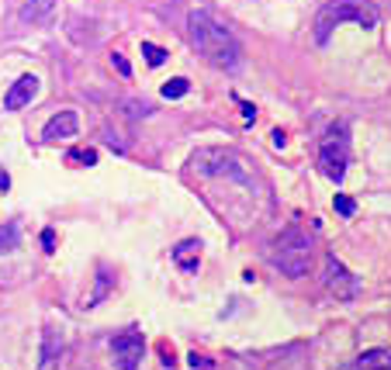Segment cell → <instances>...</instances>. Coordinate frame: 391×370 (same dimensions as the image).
<instances>
[{
    "label": "cell",
    "instance_id": "cell-1",
    "mask_svg": "<svg viewBox=\"0 0 391 370\" xmlns=\"http://www.w3.org/2000/svg\"><path fill=\"white\" fill-rule=\"evenodd\" d=\"M187 35L191 45L198 49L201 59H208L218 70H235L242 62V45L229 28L222 25L211 11H191L187 14Z\"/></svg>",
    "mask_w": 391,
    "mask_h": 370
},
{
    "label": "cell",
    "instance_id": "cell-2",
    "mask_svg": "<svg viewBox=\"0 0 391 370\" xmlns=\"http://www.w3.org/2000/svg\"><path fill=\"white\" fill-rule=\"evenodd\" d=\"M381 14L370 0H326L315 14V42L326 45L333 28L339 25H357V28H377Z\"/></svg>",
    "mask_w": 391,
    "mask_h": 370
},
{
    "label": "cell",
    "instance_id": "cell-3",
    "mask_svg": "<svg viewBox=\"0 0 391 370\" xmlns=\"http://www.w3.org/2000/svg\"><path fill=\"white\" fill-rule=\"evenodd\" d=\"M312 239L305 236L301 229H284L281 236L274 239V249H270V260H274V266L284 273V277H291V281H298V277H305L309 273V266H312Z\"/></svg>",
    "mask_w": 391,
    "mask_h": 370
},
{
    "label": "cell",
    "instance_id": "cell-4",
    "mask_svg": "<svg viewBox=\"0 0 391 370\" xmlns=\"http://www.w3.org/2000/svg\"><path fill=\"white\" fill-rule=\"evenodd\" d=\"M191 166L201 173V177H218V180H235V184H250V166L246 159L232 153V149H222V146H208V149H198L191 156Z\"/></svg>",
    "mask_w": 391,
    "mask_h": 370
},
{
    "label": "cell",
    "instance_id": "cell-5",
    "mask_svg": "<svg viewBox=\"0 0 391 370\" xmlns=\"http://www.w3.org/2000/svg\"><path fill=\"white\" fill-rule=\"evenodd\" d=\"M318 166L333 184H343L346 166H350V129H346V121L329 125V132L318 146Z\"/></svg>",
    "mask_w": 391,
    "mask_h": 370
},
{
    "label": "cell",
    "instance_id": "cell-6",
    "mask_svg": "<svg viewBox=\"0 0 391 370\" xmlns=\"http://www.w3.org/2000/svg\"><path fill=\"white\" fill-rule=\"evenodd\" d=\"M322 281H326V288L329 294H336V301H353L357 294H360V281L346 270V266L336 260V253H329L326 256V270H322Z\"/></svg>",
    "mask_w": 391,
    "mask_h": 370
},
{
    "label": "cell",
    "instance_id": "cell-7",
    "mask_svg": "<svg viewBox=\"0 0 391 370\" xmlns=\"http://www.w3.org/2000/svg\"><path fill=\"white\" fill-rule=\"evenodd\" d=\"M111 353H114L118 370H139L142 357H146V339H142V332L129 329V332L114 336V339H111Z\"/></svg>",
    "mask_w": 391,
    "mask_h": 370
},
{
    "label": "cell",
    "instance_id": "cell-8",
    "mask_svg": "<svg viewBox=\"0 0 391 370\" xmlns=\"http://www.w3.org/2000/svg\"><path fill=\"white\" fill-rule=\"evenodd\" d=\"M38 97V77H21L11 83V90L4 94V111H21V107H28L31 101Z\"/></svg>",
    "mask_w": 391,
    "mask_h": 370
},
{
    "label": "cell",
    "instance_id": "cell-9",
    "mask_svg": "<svg viewBox=\"0 0 391 370\" xmlns=\"http://www.w3.org/2000/svg\"><path fill=\"white\" fill-rule=\"evenodd\" d=\"M77 132H80V114L77 111H59V114H53V118L45 121L42 138H45V142H59V138H73Z\"/></svg>",
    "mask_w": 391,
    "mask_h": 370
},
{
    "label": "cell",
    "instance_id": "cell-10",
    "mask_svg": "<svg viewBox=\"0 0 391 370\" xmlns=\"http://www.w3.org/2000/svg\"><path fill=\"white\" fill-rule=\"evenodd\" d=\"M173 263L181 266L183 273H194L198 263H201V242H198V239H183V242H177V249H173Z\"/></svg>",
    "mask_w": 391,
    "mask_h": 370
},
{
    "label": "cell",
    "instance_id": "cell-11",
    "mask_svg": "<svg viewBox=\"0 0 391 370\" xmlns=\"http://www.w3.org/2000/svg\"><path fill=\"white\" fill-rule=\"evenodd\" d=\"M59 353H63V332L59 329H45L42 332V360H38V367H53L55 360H59Z\"/></svg>",
    "mask_w": 391,
    "mask_h": 370
},
{
    "label": "cell",
    "instance_id": "cell-12",
    "mask_svg": "<svg viewBox=\"0 0 391 370\" xmlns=\"http://www.w3.org/2000/svg\"><path fill=\"white\" fill-rule=\"evenodd\" d=\"M357 370H391V349H367V353H360Z\"/></svg>",
    "mask_w": 391,
    "mask_h": 370
},
{
    "label": "cell",
    "instance_id": "cell-13",
    "mask_svg": "<svg viewBox=\"0 0 391 370\" xmlns=\"http://www.w3.org/2000/svg\"><path fill=\"white\" fill-rule=\"evenodd\" d=\"M53 7H55V0H25L21 21H45L53 14Z\"/></svg>",
    "mask_w": 391,
    "mask_h": 370
},
{
    "label": "cell",
    "instance_id": "cell-14",
    "mask_svg": "<svg viewBox=\"0 0 391 370\" xmlns=\"http://www.w3.org/2000/svg\"><path fill=\"white\" fill-rule=\"evenodd\" d=\"M107 291H111V273H107L105 266L97 270V284H94V294L87 298V308H94V305H101L107 298Z\"/></svg>",
    "mask_w": 391,
    "mask_h": 370
},
{
    "label": "cell",
    "instance_id": "cell-15",
    "mask_svg": "<svg viewBox=\"0 0 391 370\" xmlns=\"http://www.w3.org/2000/svg\"><path fill=\"white\" fill-rule=\"evenodd\" d=\"M18 242H21V232H18V225H14V222L0 225V253H14V249H18Z\"/></svg>",
    "mask_w": 391,
    "mask_h": 370
},
{
    "label": "cell",
    "instance_id": "cell-16",
    "mask_svg": "<svg viewBox=\"0 0 391 370\" xmlns=\"http://www.w3.org/2000/svg\"><path fill=\"white\" fill-rule=\"evenodd\" d=\"M187 90H191V83H187L183 77H173V80L163 83V97H166V101H177V97H183Z\"/></svg>",
    "mask_w": 391,
    "mask_h": 370
},
{
    "label": "cell",
    "instance_id": "cell-17",
    "mask_svg": "<svg viewBox=\"0 0 391 370\" xmlns=\"http://www.w3.org/2000/svg\"><path fill=\"white\" fill-rule=\"evenodd\" d=\"M142 55H146V62L149 66H163L166 62V49H159V45H153V42H142Z\"/></svg>",
    "mask_w": 391,
    "mask_h": 370
},
{
    "label": "cell",
    "instance_id": "cell-18",
    "mask_svg": "<svg viewBox=\"0 0 391 370\" xmlns=\"http://www.w3.org/2000/svg\"><path fill=\"white\" fill-rule=\"evenodd\" d=\"M333 208H336V214H343V218H353V214H357V201H353V197H346V194H336Z\"/></svg>",
    "mask_w": 391,
    "mask_h": 370
},
{
    "label": "cell",
    "instance_id": "cell-19",
    "mask_svg": "<svg viewBox=\"0 0 391 370\" xmlns=\"http://www.w3.org/2000/svg\"><path fill=\"white\" fill-rule=\"evenodd\" d=\"M70 163H83V166H97V149H70Z\"/></svg>",
    "mask_w": 391,
    "mask_h": 370
},
{
    "label": "cell",
    "instance_id": "cell-20",
    "mask_svg": "<svg viewBox=\"0 0 391 370\" xmlns=\"http://www.w3.org/2000/svg\"><path fill=\"white\" fill-rule=\"evenodd\" d=\"M111 66H114V70H118V73H122V77H125V80L132 77L129 59H125V55H122V53H111Z\"/></svg>",
    "mask_w": 391,
    "mask_h": 370
},
{
    "label": "cell",
    "instance_id": "cell-21",
    "mask_svg": "<svg viewBox=\"0 0 391 370\" xmlns=\"http://www.w3.org/2000/svg\"><path fill=\"white\" fill-rule=\"evenodd\" d=\"M125 107H129V114H132V118H146V114L153 111V107H149V104H135V101H129V104H125Z\"/></svg>",
    "mask_w": 391,
    "mask_h": 370
},
{
    "label": "cell",
    "instance_id": "cell-22",
    "mask_svg": "<svg viewBox=\"0 0 391 370\" xmlns=\"http://www.w3.org/2000/svg\"><path fill=\"white\" fill-rule=\"evenodd\" d=\"M187 360H191V367H194V370H198V367L208 370V367H211V360H208V357H201V353H191Z\"/></svg>",
    "mask_w": 391,
    "mask_h": 370
},
{
    "label": "cell",
    "instance_id": "cell-23",
    "mask_svg": "<svg viewBox=\"0 0 391 370\" xmlns=\"http://www.w3.org/2000/svg\"><path fill=\"white\" fill-rule=\"evenodd\" d=\"M42 246H45V253H53V249H55V232H53V229H45V232H42Z\"/></svg>",
    "mask_w": 391,
    "mask_h": 370
},
{
    "label": "cell",
    "instance_id": "cell-24",
    "mask_svg": "<svg viewBox=\"0 0 391 370\" xmlns=\"http://www.w3.org/2000/svg\"><path fill=\"white\" fill-rule=\"evenodd\" d=\"M0 190H11V177H7V170L0 166Z\"/></svg>",
    "mask_w": 391,
    "mask_h": 370
}]
</instances>
